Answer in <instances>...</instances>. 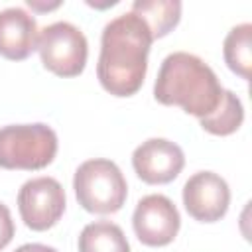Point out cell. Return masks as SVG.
Wrapping results in <instances>:
<instances>
[{"instance_id": "obj_1", "label": "cell", "mask_w": 252, "mask_h": 252, "mask_svg": "<svg viewBox=\"0 0 252 252\" xmlns=\"http://www.w3.org/2000/svg\"><path fill=\"white\" fill-rule=\"evenodd\" d=\"M152 32L134 12L110 20L100 35L96 77L102 89L114 96H132L140 91L152 47Z\"/></svg>"}, {"instance_id": "obj_2", "label": "cell", "mask_w": 252, "mask_h": 252, "mask_svg": "<svg viewBox=\"0 0 252 252\" xmlns=\"http://www.w3.org/2000/svg\"><path fill=\"white\" fill-rule=\"evenodd\" d=\"M224 89L215 71L197 55L187 51L169 53L158 71L154 96L165 106H181L199 120L215 112Z\"/></svg>"}, {"instance_id": "obj_3", "label": "cell", "mask_w": 252, "mask_h": 252, "mask_svg": "<svg viewBox=\"0 0 252 252\" xmlns=\"http://www.w3.org/2000/svg\"><path fill=\"white\" fill-rule=\"evenodd\" d=\"M73 189L79 205L96 215L120 211L128 195V183L120 167L104 158L83 161L75 171Z\"/></svg>"}, {"instance_id": "obj_4", "label": "cell", "mask_w": 252, "mask_h": 252, "mask_svg": "<svg viewBox=\"0 0 252 252\" xmlns=\"http://www.w3.org/2000/svg\"><path fill=\"white\" fill-rule=\"evenodd\" d=\"M57 154V134L43 122L0 128V167L35 171L47 167Z\"/></svg>"}, {"instance_id": "obj_5", "label": "cell", "mask_w": 252, "mask_h": 252, "mask_svg": "<svg viewBox=\"0 0 252 252\" xmlns=\"http://www.w3.org/2000/svg\"><path fill=\"white\" fill-rule=\"evenodd\" d=\"M37 51L47 71L69 79L85 71L89 43L77 26L69 22H53L39 32Z\"/></svg>"}, {"instance_id": "obj_6", "label": "cell", "mask_w": 252, "mask_h": 252, "mask_svg": "<svg viewBox=\"0 0 252 252\" xmlns=\"http://www.w3.org/2000/svg\"><path fill=\"white\" fill-rule=\"evenodd\" d=\"M65 191L55 177H33L18 191V211L24 224L32 230H47L65 213Z\"/></svg>"}, {"instance_id": "obj_7", "label": "cell", "mask_w": 252, "mask_h": 252, "mask_svg": "<svg viewBox=\"0 0 252 252\" xmlns=\"http://www.w3.org/2000/svg\"><path fill=\"white\" fill-rule=\"evenodd\" d=\"M132 226L142 244L167 246L179 232L181 217L169 197L152 193L138 201L132 215Z\"/></svg>"}, {"instance_id": "obj_8", "label": "cell", "mask_w": 252, "mask_h": 252, "mask_svg": "<svg viewBox=\"0 0 252 252\" xmlns=\"http://www.w3.org/2000/svg\"><path fill=\"white\" fill-rule=\"evenodd\" d=\"M183 205L195 220L217 222L230 205L228 183L215 171H197L183 185Z\"/></svg>"}, {"instance_id": "obj_9", "label": "cell", "mask_w": 252, "mask_h": 252, "mask_svg": "<svg viewBox=\"0 0 252 252\" xmlns=\"http://www.w3.org/2000/svg\"><path fill=\"white\" fill-rule=\"evenodd\" d=\"M185 165L183 150L165 138H150L142 142L132 154V167L136 175L150 185H163L173 181Z\"/></svg>"}, {"instance_id": "obj_10", "label": "cell", "mask_w": 252, "mask_h": 252, "mask_svg": "<svg viewBox=\"0 0 252 252\" xmlns=\"http://www.w3.org/2000/svg\"><path fill=\"white\" fill-rule=\"evenodd\" d=\"M39 30L35 18L24 8L12 6L0 10V55L10 61H22L37 49Z\"/></svg>"}, {"instance_id": "obj_11", "label": "cell", "mask_w": 252, "mask_h": 252, "mask_svg": "<svg viewBox=\"0 0 252 252\" xmlns=\"http://www.w3.org/2000/svg\"><path fill=\"white\" fill-rule=\"evenodd\" d=\"M79 252H130L124 230L110 220L89 222L79 234Z\"/></svg>"}, {"instance_id": "obj_12", "label": "cell", "mask_w": 252, "mask_h": 252, "mask_svg": "<svg viewBox=\"0 0 252 252\" xmlns=\"http://www.w3.org/2000/svg\"><path fill=\"white\" fill-rule=\"evenodd\" d=\"M152 32V37L167 35L181 20V2L177 0H134L132 10Z\"/></svg>"}, {"instance_id": "obj_13", "label": "cell", "mask_w": 252, "mask_h": 252, "mask_svg": "<svg viewBox=\"0 0 252 252\" xmlns=\"http://www.w3.org/2000/svg\"><path fill=\"white\" fill-rule=\"evenodd\" d=\"M222 55L224 63L232 73L242 77L244 81L250 79V67H252V24L244 22L234 26L222 43Z\"/></svg>"}, {"instance_id": "obj_14", "label": "cell", "mask_w": 252, "mask_h": 252, "mask_svg": "<svg viewBox=\"0 0 252 252\" xmlns=\"http://www.w3.org/2000/svg\"><path fill=\"white\" fill-rule=\"evenodd\" d=\"M242 120H244V106H242L240 98L232 91L224 89V93L220 96V102L215 108V112L201 118L199 124L209 134L228 136V134L236 132L242 126Z\"/></svg>"}, {"instance_id": "obj_15", "label": "cell", "mask_w": 252, "mask_h": 252, "mask_svg": "<svg viewBox=\"0 0 252 252\" xmlns=\"http://www.w3.org/2000/svg\"><path fill=\"white\" fill-rule=\"evenodd\" d=\"M14 232H16V226H14L10 209L4 203H0V250H4L12 242Z\"/></svg>"}, {"instance_id": "obj_16", "label": "cell", "mask_w": 252, "mask_h": 252, "mask_svg": "<svg viewBox=\"0 0 252 252\" xmlns=\"http://www.w3.org/2000/svg\"><path fill=\"white\" fill-rule=\"evenodd\" d=\"M14 252H57L53 246H47V244H37V242H32V244H22L20 248H16Z\"/></svg>"}, {"instance_id": "obj_17", "label": "cell", "mask_w": 252, "mask_h": 252, "mask_svg": "<svg viewBox=\"0 0 252 252\" xmlns=\"http://www.w3.org/2000/svg\"><path fill=\"white\" fill-rule=\"evenodd\" d=\"M26 4L32 8V10H39V12H45V10H53L57 6H61V2H37V0H26Z\"/></svg>"}]
</instances>
